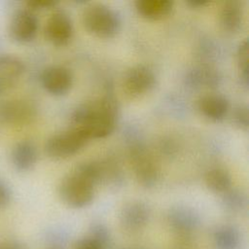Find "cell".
<instances>
[{"instance_id": "cell-14", "label": "cell", "mask_w": 249, "mask_h": 249, "mask_svg": "<svg viewBox=\"0 0 249 249\" xmlns=\"http://www.w3.org/2000/svg\"><path fill=\"white\" fill-rule=\"evenodd\" d=\"M244 12L240 2L235 0L227 1L219 12V25L227 34L237 33L243 24Z\"/></svg>"}, {"instance_id": "cell-2", "label": "cell", "mask_w": 249, "mask_h": 249, "mask_svg": "<svg viewBox=\"0 0 249 249\" xmlns=\"http://www.w3.org/2000/svg\"><path fill=\"white\" fill-rule=\"evenodd\" d=\"M82 22L85 29L102 39L115 37L122 25L120 15L111 7L104 4H90L83 12Z\"/></svg>"}, {"instance_id": "cell-18", "label": "cell", "mask_w": 249, "mask_h": 249, "mask_svg": "<svg viewBox=\"0 0 249 249\" xmlns=\"http://www.w3.org/2000/svg\"><path fill=\"white\" fill-rule=\"evenodd\" d=\"M170 226L179 232L192 231L198 223V218L195 211L188 207L177 206L170 210L168 215Z\"/></svg>"}, {"instance_id": "cell-15", "label": "cell", "mask_w": 249, "mask_h": 249, "mask_svg": "<svg viewBox=\"0 0 249 249\" xmlns=\"http://www.w3.org/2000/svg\"><path fill=\"white\" fill-rule=\"evenodd\" d=\"M37 148L30 140H21L18 142L12 150V164L19 172H26L33 168L37 161Z\"/></svg>"}, {"instance_id": "cell-28", "label": "cell", "mask_w": 249, "mask_h": 249, "mask_svg": "<svg viewBox=\"0 0 249 249\" xmlns=\"http://www.w3.org/2000/svg\"><path fill=\"white\" fill-rule=\"evenodd\" d=\"M186 4L194 9H200L205 7L207 4H209L208 1L205 0H188L186 1Z\"/></svg>"}, {"instance_id": "cell-27", "label": "cell", "mask_w": 249, "mask_h": 249, "mask_svg": "<svg viewBox=\"0 0 249 249\" xmlns=\"http://www.w3.org/2000/svg\"><path fill=\"white\" fill-rule=\"evenodd\" d=\"M12 197V192L8 184L0 179V208L9 204Z\"/></svg>"}, {"instance_id": "cell-30", "label": "cell", "mask_w": 249, "mask_h": 249, "mask_svg": "<svg viewBox=\"0 0 249 249\" xmlns=\"http://www.w3.org/2000/svg\"><path fill=\"white\" fill-rule=\"evenodd\" d=\"M50 249H57V248H50Z\"/></svg>"}, {"instance_id": "cell-5", "label": "cell", "mask_w": 249, "mask_h": 249, "mask_svg": "<svg viewBox=\"0 0 249 249\" xmlns=\"http://www.w3.org/2000/svg\"><path fill=\"white\" fill-rule=\"evenodd\" d=\"M129 159L139 185L145 188L154 187L159 180V169L141 142H131L129 145Z\"/></svg>"}, {"instance_id": "cell-24", "label": "cell", "mask_w": 249, "mask_h": 249, "mask_svg": "<svg viewBox=\"0 0 249 249\" xmlns=\"http://www.w3.org/2000/svg\"><path fill=\"white\" fill-rule=\"evenodd\" d=\"M89 234L92 237H94L95 239H97L99 242H101L104 246H108L109 243V231L107 230V228L100 224V223H94L91 225L90 229H89Z\"/></svg>"}, {"instance_id": "cell-22", "label": "cell", "mask_w": 249, "mask_h": 249, "mask_svg": "<svg viewBox=\"0 0 249 249\" xmlns=\"http://www.w3.org/2000/svg\"><path fill=\"white\" fill-rule=\"evenodd\" d=\"M248 41L244 40L240 43L237 49V63L241 72V81L245 88H248L249 67H248Z\"/></svg>"}, {"instance_id": "cell-8", "label": "cell", "mask_w": 249, "mask_h": 249, "mask_svg": "<svg viewBox=\"0 0 249 249\" xmlns=\"http://www.w3.org/2000/svg\"><path fill=\"white\" fill-rule=\"evenodd\" d=\"M45 38L54 46H64L72 38L73 23L70 17L63 11L53 13L44 27Z\"/></svg>"}, {"instance_id": "cell-21", "label": "cell", "mask_w": 249, "mask_h": 249, "mask_svg": "<svg viewBox=\"0 0 249 249\" xmlns=\"http://www.w3.org/2000/svg\"><path fill=\"white\" fill-rule=\"evenodd\" d=\"M222 203L226 210L230 212H239L247 205L246 195L238 189H230L223 194Z\"/></svg>"}, {"instance_id": "cell-10", "label": "cell", "mask_w": 249, "mask_h": 249, "mask_svg": "<svg viewBox=\"0 0 249 249\" xmlns=\"http://www.w3.org/2000/svg\"><path fill=\"white\" fill-rule=\"evenodd\" d=\"M150 218V209L141 201H131L124 205L120 212V224L126 232H137L142 230Z\"/></svg>"}, {"instance_id": "cell-6", "label": "cell", "mask_w": 249, "mask_h": 249, "mask_svg": "<svg viewBox=\"0 0 249 249\" xmlns=\"http://www.w3.org/2000/svg\"><path fill=\"white\" fill-rule=\"evenodd\" d=\"M157 84L154 70L144 64L130 67L124 75L122 87L125 96L129 99L139 98L150 92Z\"/></svg>"}, {"instance_id": "cell-29", "label": "cell", "mask_w": 249, "mask_h": 249, "mask_svg": "<svg viewBox=\"0 0 249 249\" xmlns=\"http://www.w3.org/2000/svg\"><path fill=\"white\" fill-rule=\"evenodd\" d=\"M1 249H25L24 245L18 241H11L8 243H5Z\"/></svg>"}, {"instance_id": "cell-4", "label": "cell", "mask_w": 249, "mask_h": 249, "mask_svg": "<svg viewBox=\"0 0 249 249\" xmlns=\"http://www.w3.org/2000/svg\"><path fill=\"white\" fill-rule=\"evenodd\" d=\"M88 141L82 132L70 127L49 137L45 143V153L51 159L63 160L78 153Z\"/></svg>"}, {"instance_id": "cell-25", "label": "cell", "mask_w": 249, "mask_h": 249, "mask_svg": "<svg viewBox=\"0 0 249 249\" xmlns=\"http://www.w3.org/2000/svg\"><path fill=\"white\" fill-rule=\"evenodd\" d=\"M107 247L104 246L101 242H99L94 237L90 236L89 234L79 238L75 244L74 249H106Z\"/></svg>"}, {"instance_id": "cell-13", "label": "cell", "mask_w": 249, "mask_h": 249, "mask_svg": "<svg viewBox=\"0 0 249 249\" xmlns=\"http://www.w3.org/2000/svg\"><path fill=\"white\" fill-rule=\"evenodd\" d=\"M199 112L208 120L220 122L229 113L230 102L228 98L219 93H208L197 100Z\"/></svg>"}, {"instance_id": "cell-3", "label": "cell", "mask_w": 249, "mask_h": 249, "mask_svg": "<svg viewBox=\"0 0 249 249\" xmlns=\"http://www.w3.org/2000/svg\"><path fill=\"white\" fill-rule=\"evenodd\" d=\"M95 186L91 180L75 168L60 181L58 195L67 206L83 208L93 200Z\"/></svg>"}, {"instance_id": "cell-16", "label": "cell", "mask_w": 249, "mask_h": 249, "mask_svg": "<svg viewBox=\"0 0 249 249\" xmlns=\"http://www.w3.org/2000/svg\"><path fill=\"white\" fill-rule=\"evenodd\" d=\"M135 9L139 16L149 20H159L166 18L173 9L169 0H137Z\"/></svg>"}, {"instance_id": "cell-17", "label": "cell", "mask_w": 249, "mask_h": 249, "mask_svg": "<svg viewBox=\"0 0 249 249\" xmlns=\"http://www.w3.org/2000/svg\"><path fill=\"white\" fill-rule=\"evenodd\" d=\"M185 81L189 87L194 89L200 88L202 86L215 88L220 84L221 76L215 69L211 67L198 66L190 69L187 72Z\"/></svg>"}, {"instance_id": "cell-1", "label": "cell", "mask_w": 249, "mask_h": 249, "mask_svg": "<svg viewBox=\"0 0 249 249\" xmlns=\"http://www.w3.org/2000/svg\"><path fill=\"white\" fill-rule=\"evenodd\" d=\"M119 111V103L114 95L105 94L78 106L71 116V127L82 132L89 140L104 138L114 131Z\"/></svg>"}, {"instance_id": "cell-19", "label": "cell", "mask_w": 249, "mask_h": 249, "mask_svg": "<svg viewBox=\"0 0 249 249\" xmlns=\"http://www.w3.org/2000/svg\"><path fill=\"white\" fill-rule=\"evenodd\" d=\"M205 185L216 194H224L231 188V176L223 167H212L205 173Z\"/></svg>"}, {"instance_id": "cell-23", "label": "cell", "mask_w": 249, "mask_h": 249, "mask_svg": "<svg viewBox=\"0 0 249 249\" xmlns=\"http://www.w3.org/2000/svg\"><path fill=\"white\" fill-rule=\"evenodd\" d=\"M232 122L238 128L247 130L249 126V112L246 104L236 106L232 113Z\"/></svg>"}, {"instance_id": "cell-7", "label": "cell", "mask_w": 249, "mask_h": 249, "mask_svg": "<svg viewBox=\"0 0 249 249\" xmlns=\"http://www.w3.org/2000/svg\"><path fill=\"white\" fill-rule=\"evenodd\" d=\"M39 21L36 14L25 8L17 11L9 24L10 37L21 44L31 42L38 31Z\"/></svg>"}, {"instance_id": "cell-9", "label": "cell", "mask_w": 249, "mask_h": 249, "mask_svg": "<svg viewBox=\"0 0 249 249\" xmlns=\"http://www.w3.org/2000/svg\"><path fill=\"white\" fill-rule=\"evenodd\" d=\"M41 84L50 94L60 96L66 94L73 84L72 72L59 65L47 67L41 74Z\"/></svg>"}, {"instance_id": "cell-11", "label": "cell", "mask_w": 249, "mask_h": 249, "mask_svg": "<svg viewBox=\"0 0 249 249\" xmlns=\"http://www.w3.org/2000/svg\"><path fill=\"white\" fill-rule=\"evenodd\" d=\"M23 61L13 54H0V95L11 90L22 78Z\"/></svg>"}, {"instance_id": "cell-12", "label": "cell", "mask_w": 249, "mask_h": 249, "mask_svg": "<svg viewBox=\"0 0 249 249\" xmlns=\"http://www.w3.org/2000/svg\"><path fill=\"white\" fill-rule=\"evenodd\" d=\"M33 116L34 107L26 100H9L0 106V119L8 124L20 125L26 124Z\"/></svg>"}, {"instance_id": "cell-26", "label": "cell", "mask_w": 249, "mask_h": 249, "mask_svg": "<svg viewBox=\"0 0 249 249\" xmlns=\"http://www.w3.org/2000/svg\"><path fill=\"white\" fill-rule=\"evenodd\" d=\"M57 1L54 0H28L25 2L27 9L31 11H42L55 7Z\"/></svg>"}, {"instance_id": "cell-20", "label": "cell", "mask_w": 249, "mask_h": 249, "mask_svg": "<svg viewBox=\"0 0 249 249\" xmlns=\"http://www.w3.org/2000/svg\"><path fill=\"white\" fill-rule=\"evenodd\" d=\"M213 239L218 249H236L240 242V234L233 226L223 225L215 230Z\"/></svg>"}]
</instances>
